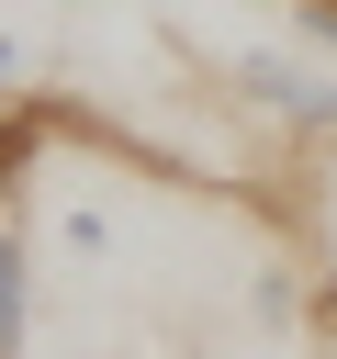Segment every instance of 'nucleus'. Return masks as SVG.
Wrapping results in <instances>:
<instances>
[{
	"label": "nucleus",
	"mask_w": 337,
	"mask_h": 359,
	"mask_svg": "<svg viewBox=\"0 0 337 359\" xmlns=\"http://www.w3.org/2000/svg\"><path fill=\"white\" fill-rule=\"evenodd\" d=\"M292 34H303L315 56H337V0H292Z\"/></svg>",
	"instance_id": "5"
},
{
	"label": "nucleus",
	"mask_w": 337,
	"mask_h": 359,
	"mask_svg": "<svg viewBox=\"0 0 337 359\" xmlns=\"http://www.w3.org/2000/svg\"><path fill=\"white\" fill-rule=\"evenodd\" d=\"M225 79H236V101H247V112L292 123L303 146H326V135H337V79H326V67H303V56H270V45H258V56H225Z\"/></svg>",
	"instance_id": "1"
},
{
	"label": "nucleus",
	"mask_w": 337,
	"mask_h": 359,
	"mask_svg": "<svg viewBox=\"0 0 337 359\" xmlns=\"http://www.w3.org/2000/svg\"><path fill=\"white\" fill-rule=\"evenodd\" d=\"M56 135H79V101H56V90H11L0 101V224L22 213V191H34Z\"/></svg>",
	"instance_id": "2"
},
{
	"label": "nucleus",
	"mask_w": 337,
	"mask_h": 359,
	"mask_svg": "<svg viewBox=\"0 0 337 359\" xmlns=\"http://www.w3.org/2000/svg\"><path fill=\"white\" fill-rule=\"evenodd\" d=\"M34 337V247H22V213L0 224V359H22Z\"/></svg>",
	"instance_id": "3"
},
{
	"label": "nucleus",
	"mask_w": 337,
	"mask_h": 359,
	"mask_svg": "<svg viewBox=\"0 0 337 359\" xmlns=\"http://www.w3.org/2000/svg\"><path fill=\"white\" fill-rule=\"evenodd\" d=\"M303 348H315V359H337V269H315V280H303Z\"/></svg>",
	"instance_id": "4"
}]
</instances>
